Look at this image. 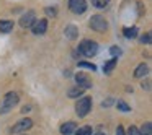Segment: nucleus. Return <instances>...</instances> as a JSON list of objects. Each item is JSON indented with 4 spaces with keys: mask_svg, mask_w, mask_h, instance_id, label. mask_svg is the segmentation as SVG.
I'll return each mask as SVG.
<instances>
[{
    "mask_svg": "<svg viewBox=\"0 0 152 135\" xmlns=\"http://www.w3.org/2000/svg\"><path fill=\"white\" fill-rule=\"evenodd\" d=\"M137 28H136V26H132V28H124V30H123V33H124V36L126 38H131V39H132V38H136V36H137Z\"/></svg>",
    "mask_w": 152,
    "mask_h": 135,
    "instance_id": "dca6fc26",
    "label": "nucleus"
},
{
    "mask_svg": "<svg viewBox=\"0 0 152 135\" xmlns=\"http://www.w3.org/2000/svg\"><path fill=\"white\" fill-rule=\"evenodd\" d=\"M31 127H33V121H31V119H21L17 125H13L12 132H13V134H20V132H26L28 129H31Z\"/></svg>",
    "mask_w": 152,
    "mask_h": 135,
    "instance_id": "6e6552de",
    "label": "nucleus"
},
{
    "mask_svg": "<svg viewBox=\"0 0 152 135\" xmlns=\"http://www.w3.org/2000/svg\"><path fill=\"white\" fill-rule=\"evenodd\" d=\"M74 134H75V135H92V127L83 125V127H80V129H75Z\"/></svg>",
    "mask_w": 152,
    "mask_h": 135,
    "instance_id": "f3484780",
    "label": "nucleus"
},
{
    "mask_svg": "<svg viewBox=\"0 0 152 135\" xmlns=\"http://www.w3.org/2000/svg\"><path fill=\"white\" fill-rule=\"evenodd\" d=\"M75 82H77V86L82 90H88L92 88V80L88 78V75H85L83 72H79L75 75Z\"/></svg>",
    "mask_w": 152,
    "mask_h": 135,
    "instance_id": "423d86ee",
    "label": "nucleus"
},
{
    "mask_svg": "<svg viewBox=\"0 0 152 135\" xmlns=\"http://www.w3.org/2000/svg\"><path fill=\"white\" fill-rule=\"evenodd\" d=\"M128 135H141V132H139V129L137 127H129V130H128Z\"/></svg>",
    "mask_w": 152,
    "mask_h": 135,
    "instance_id": "5701e85b",
    "label": "nucleus"
},
{
    "mask_svg": "<svg viewBox=\"0 0 152 135\" xmlns=\"http://www.w3.org/2000/svg\"><path fill=\"white\" fill-rule=\"evenodd\" d=\"M110 4V0H92V5L96 8H105Z\"/></svg>",
    "mask_w": 152,
    "mask_h": 135,
    "instance_id": "6ab92c4d",
    "label": "nucleus"
},
{
    "mask_svg": "<svg viewBox=\"0 0 152 135\" xmlns=\"http://www.w3.org/2000/svg\"><path fill=\"white\" fill-rule=\"evenodd\" d=\"M31 30H33V34L39 36V34H44L48 30V20L41 18V20H36L33 25H31Z\"/></svg>",
    "mask_w": 152,
    "mask_h": 135,
    "instance_id": "0eeeda50",
    "label": "nucleus"
},
{
    "mask_svg": "<svg viewBox=\"0 0 152 135\" xmlns=\"http://www.w3.org/2000/svg\"><path fill=\"white\" fill-rule=\"evenodd\" d=\"M64 33H66V36L69 38V39H75L79 31H77V28L74 26V25H69V26H66V31H64Z\"/></svg>",
    "mask_w": 152,
    "mask_h": 135,
    "instance_id": "4468645a",
    "label": "nucleus"
},
{
    "mask_svg": "<svg viewBox=\"0 0 152 135\" xmlns=\"http://www.w3.org/2000/svg\"><path fill=\"white\" fill-rule=\"evenodd\" d=\"M147 73H149V67L145 65V64L137 65V69L134 70V77H136V78H142V77H145Z\"/></svg>",
    "mask_w": 152,
    "mask_h": 135,
    "instance_id": "9b49d317",
    "label": "nucleus"
},
{
    "mask_svg": "<svg viewBox=\"0 0 152 135\" xmlns=\"http://www.w3.org/2000/svg\"><path fill=\"white\" fill-rule=\"evenodd\" d=\"M90 109H92V98H88V96H82L75 103V112L79 117H85L90 112Z\"/></svg>",
    "mask_w": 152,
    "mask_h": 135,
    "instance_id": "7ed1b4c3",
    "label": "nucleus"
},
{
    "mask_svg": "<svg viewBox=\"0 0 152 135\" xmlns=\"http://www.w3.org/2000/svg\"><path fill=\"white\" fill-rule=\"evenodd\" d=\"M116 108H118V111H123V112H129V111H131V108H129L124 101H118V103H116Z\"/></svg>",
    "mask_w": 152,
    "mask_h": 135,
    "instance_id": "aec40b11",
    "label": "nucleus"
},
{
    "mask_svg": "<svg viewBox=\"0 0 152 135\" xmlns=\"http://www.w3.org/2000/svg\"><path fill=\"white\" fill-rule=\"evenodd\" d=\"M28 111H30V106H25V108L23 109H21V112H25V114H26V112Z\"/></svg>",
    "mask_w": 152,
    "mask_h": 135,
    "instance_id": "a878e982",
    "label": "nucleus"
},
{
    "mask_svg": "<svg viewBox=\"0 0 152 135\" xmlns=\"http://www.w3.org/2000/svg\"><path fill=\"white\" fill-rule=\"evenodd\" d=\"M90 28H92L93 31H96V33H103V31L108 30V21H106L105 17H102V15H93V17L90 18Z\"/></svg>",
    "mask_w": 152,
    "mask_h": 135,
    "instance_id": "20e7f679",
    "label": "nucleus"
},
{
    "mask_svg": "<svg viewBox=\"0 0 152 135\" xmlns=\"http://www.w3.org/2000/svg\"><path fill=\"white\" fill-rule=\"evenodd\" d=\"M116 64H118V57H113V59H110L108 62L103 65V72H105V73H111L113 70H115Z\"/></svg>",
    "mask_w": 152,
    "mask_h": 135,
    "instance_id": "ddd939ff",
    "label": "nucleus"
},
{
    "mask_svg": "<svg viewBox=\"0 0 152 135\" xmlns=\"http://www.w3.org/2000/svg\"><path fill=\"white\" fill-rule=\"evenodd\" d=\"M23 135H26V134H23Z\"/></svg>",
    "mask_w": 152,
    "mask_h": 135,
    "instance_id": "c85d7f7f",
    "label": "nucleus"
},
{
    "mask_svg": "<svg viewBox=\"0 0 152 135\" xmlns=\"http://www.w3.org/2000/svg\"><path fill=\"white\" fill-rule=\"evenodd\" d=\"M69 8L72 13L82 15L87 12V2L85 0H69Z\"/></svg>",
    "mask_w": 152,
    "mask_h": 135,
    "instance_id": "39448f33",
    "label": "nucleus"
},
{
    "mask_svg": "<svg viewBox=\"0 0 152 135\" xmlns=\"http://www.w3.org/2000/svg\"><path fill=\"white\" fill-rule=\"evenodd\" d=\"M79 52L85 57H93L98 52V44L92 39H83L82 43L79 44Z\"/></svg>",
    "mask_w": 152,
    "mask_h": 135,
    "instance_id": "f03ea898",
    "label": "nucleus"
},
{
    "mask_svg": "<svg viewBox=\"0 0 152 135\" xmlns=\"http://www.w3.org/2000/svg\"><path fill=\"white\" fill-rule=\"evenodd\" d=\"M139 132H141V135H152V124L151 122H145L142 125V130H139Z\"/></svg>",
    "mask_w": 152,
    "mask_h": 135,
    "instance_id": "a211bd4d",
    "label": "nucleus"
},
{
    "mask_svg": "<svg viewBox=\"0 0 152 135\" xmlns=\"http://www.w3.org/2000/svg\"><path fill=\"white\" fill-rule=\"evenodd\" d=\"M18 95L15 91H10V93H7L5 95V98H4V101L0 103V114H5V112H8L10 109H13L15 106L18 104Z\"/></svg>",
    "mask_w": 152,
    "mask_h": 135,
    "instance_id": "f257e3e1",
    "label": "nucleus"
},
{
    "mask_svg": "<svg viewBox=\"0 0 152 135\" xmlns=\"http://www.w3.org/2000/svg\"><path fill=\"white\" fill-rule=\"evenodd\" d=\"M116 135H126V134H124V129H123V125H118V129H116Z\"/></svg>",
    "mask_w": 152,
    "mask_h": 135,
    "instance_id": "393cba45",
    "label": "nucleus"
},
{
    "mask_svg": "<svg viewBox=\"0 0 152 135\" xmlns=\"http://www.w3.org/2000/svg\"><path fill=\"white\" fill-rule=\"evenodd\" d=\"M46 12H48V13H49V15H56V12H54V10H53V8H48V10H46Z\"/></svg>",
    "mask_w": 152,
    "mask_h": 135,
    "instance_id": "bb28decb",
    "label": "nucleus"
},
{
    "mask_svg": "<svg viewBox=\"0 0 152 135\" xmlns=\"http://www.w3.org/2000/svg\"><path fill=\"white\" fill-rule=\"evenodd\" d=\"M110 54H111L113 57H119L121 56V49L116 47V46H113V47H110Z\"/></svg>",
    "mask_w": 152,
    "mask_h": 135,
    "instance_id": "4be33fe9",
    "label": "nucleus"
},
{
    "mask_svg": "<svg viewBox=\"0 0 152 135\" xmlns=\"http://www.w3.org/2000/svg\"><path fill=\"white\" fill-rule=\"evenodd\" d=\"M12 30H13V21L0 20V33H10Z\"/></svg>",
    "mask_w": 152,
    "mask_h": 135,
    "instance_id": "f8f14e48",
    "label": "nucleus"
},
{
    "mask_svg": "<svg viewBox=\"0 0 152 135\" xmlns=\"http://www.w3.org/2000/svg\"><path fill=\"white\" fill-rule=\"evenodd\" d=\"M79 67L80 69H88V70H92V72L96 70V65L95 64H90V62H79Z\"/></svg>",
    "mask_w": 152,
    "mask_h": 135,
    "instance_id": "412c9836",
    "label": "nucleus"
},
{
    "mask_svg": "<svg viewBox=\"0 0 152 135\" xmlns=\"http://www.w3.org/2000/svg\"><path fill=\"white\" fill-rule=\"evenodd\" d=\"M34 21H36V15H34V12H26V13L20 18V25L23 28H30Z\"/></svg>",
    "mask_w": 152,
    "mask_h": 135,
    "instance_id": "1a4fd4ad",
    "label": "nucleus"
},
{
    "mask_svg": "<svg viewBox=\"0 0 152 135\" xmlns=\"http://www.w3.org/2000/svg\"><path fill=\"white\" fill-rule=\"evenodd\" d=\"M75 129H77V124L75 122H66V124H62L61 125V134L62 135H72L74 132H75Z\"/></svg>",
    "mask_w": 152,
    "mask_h": 135,
    "instance_id": "9d476101",
    "label": "nucleus"
},
{
    "mask_svg": "<svg viewBox=\"0 0 152 135\" xmlns=\"http://www.w3.org/2000/svg\"><path fill=\"white\" fill-rule=\"evenodd\" d=\"M141 43H142V44H144V43H145V44H151V33H147L145 36H142V38H141Z\"/></svg>",
    "mask_w": 152,
    "mask_h": 135,
    "instance_id": "b1692460",
    "label": "nucleus"
},
{
    "mask_svg": "<svg viewBox=\"0 0 152 135\" xmlns=\"http://www.w3.org/2000/svg\"><path fill=\"white\" fill-rule=\"evenodd\" d=\"M95 135H105V134H102V132H98V134H95Z\"/></svg>",
    "mask_w": 152,
    "mask_h": 135,
    "instance_id": "cd10ccee",
    "label": "nucleus"
},
{
    "mask_svg": "<svg viewBox=\"0 0 152 135\" xmlns=\"http://www.w3.org/2000/svg\"><path fill=\"white\" fill-rule=\"evenodd\" d=\"M83 95V90L79 88V86H75V88H70L69 91H67V96L69 98H79V96Z\"/></svg>",
    "mask_w": 152,
    "mask_h": 135,
    "instance_id": "2eb2a0df",
    "label": "nucleus"
}]
</instances>
